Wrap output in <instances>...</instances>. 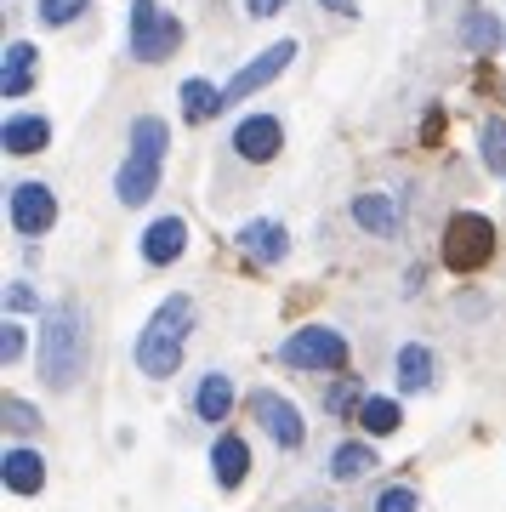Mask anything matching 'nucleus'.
I'll use <instances>...</instances> for the list:
<instances>
[{"instance_id":"25","label":"nucleus","mask_w":506,"mask_h":512,"mask_svg":"<svg viewBox=\"0 0 506 512\" xmlns=\"http://www.w3.org/2000/svg\"><path fill=\"white\" fill-rule=\"evenodd\" d=\"M86 6H91V0H40V18L52 23V29H63V23H74Z\"/></svg>"},{"instance_id":"27","label":"nucleus","mask_w":506,"mask_h":512,"mask_svg":"<svg viewBox=\"0 0 506 512\" xmlns=\"http://www.w3.org/2000/svg\"><path fill=\"white\" fill-rule=\"evenodd\" d=\"M0 359H6V365H18L23 359V325H12V319L0 325Z\"/></svg>"},{"instance_id":"5","label":"nucleus","mask_w":506,"mask_h":512,"mask_svg":"<svg viewBox=\"0 0 506 512\" xmlns=\"http://www.w3.org/2000/svg\"><path fill=\"white\" fill-rule=\"evenodd\" d=\"M182 46V23L160 12L154 0H131V57L137 63H160Z\"/></svg>"},{"instance_id":"3","label":"nucleus","mask_w":506,"mask_h":512,"mask_svg":"<svg viewBox=\"0 0 506 512\" xmlns=\"http://www.w3.org/2000/svg\"><path fill=\"white\" fill-rule=\"evenodd\" d=\"M80 308L74 302H57L52 313H46V325H40V376H46V387H57V393H69L74 376H80Z\"/></svg>"},{"instance_id":"9","label":"nucleus","mask_w":506,"mask_h":512,"mask_svg":"<svg viewBox=\"0 0 506 512\" xmlns=\"http://www.w3.org/2000/svg\"><path fill=\"white\" fill-rule=\"evenodd\" d=\"M279 148H285V126H279L273 114H251V120H239V131H234V154H239V160L268 165Z\"/></svg>"},{"instance_id":"17","label":"nucleus","mask_w":506,"mask_h":512,"mask_svg":"<svg viewBox=\"0 0 506 512\" xmlns=\"http://www.w3.org/2000/svg\"><path fill=\"white\" fill-rule=\"evenodd\" d=\"M194 410H199V421H228V410H234V382L222 370H211L194 393Z\"/></svg>"},{"instance_id":"15","label":"nucleus","mask_w":506,"mask_h":512,"mask_svg":"<svg viewBox=\"0 0 506 512\" xmlns=\"http://www.w3.org/2000/svg\"><path fill=\"white\" fill-rule=\"evenodd\" d=\"M6 490L12 495H40L46 490V461L35 450H6Z\"/></svg>"},{"instance_id":"7","label":"nucleus","mask_w":506,"mask_h":512,"mask_svg":"<svg viewBox=\"0 0 506 512\" xmlns=\"http://www.w3.org/2000/svg\"><path fill=\"white\" fill-rule=\"evenodd\" d=\"M290 57H296V40H273L268 52L251 57V63H245V69H239L228 86H222V97H228V103H245V97H256L262 86H273V80L290 69Z\"/></svg>"},{"instance_id":"14","label":"nucleus","mask_w":506,"mask_h":512,"mask_svg":"<svg viewBox=\"0 0 506 512\" xmlns=\"http://www.w3.org/2000/svg\"><path fill=\"white\" fill-rule=\"evenodd\" d=\"M35 46H29V40H12V46H6V69H0V92L6 97H23L29 92V86H35Z\"/></svg>"},{"instance_id":"12","label":"nucleus","mask_w":506,"mask_h":512,"mask_svg":"<svg viewBox=\"0 0 506 512\" xmlns=\"http://www.w3.org/2000/svg\"><path fill=\"white\" fill-rule=\"evenodd\" d=\"M239 245H245V256H256V262H285V251H290V234L279 228V222H245L239 228Z\"/></svg>"},{"instance_id":"28","label":"nucleus","mask_w":506,"mask_h":512,"mask_svg":"<svg viewBox=\"0 0 506 512\" xmlns=\"http://www.w3.org/2000/svg\"><path fill=\"white\" fill-rule=\"evenodd\" d=\"M35 421H40V416L18 399V393H6V427H35Z\"/></svg>"},{"instance_id":"18","label":"nucleus","mask_w":506,"mask_h":512,"mask_svg":"<svg viewBox=\"0 0 506 512\" xmlns=\"http://www.w3.org/2000/svg\"><path fill=\"white\" fill-rule=\"evenodd\" d=\"M353 222L387 239V234H398V205L387 200V194H359V200H353Z\"/></svg>"},{"instance_id":"8","label":"nucleus","mask_w":506,"mask_h":512,"mask_svg":"<svg viewBox=\"0 0 506 512\" xmlns=\"http://www.w3.org/2000/svg\"><path fill=\"white\" fill-rule=\"evenodd\" d=\"M52 222H57L52 188H46V183H18V188H12V228H18V234L40 239Z\"/></svg>"},{"instance_id":"29","label":"nucleus","mask_w":506,"mask_h":512,"mask_svg":"<svg viewBox=\"0 0 506 512\" xmlns=\"http://www.w3.org/2000/svg\"><path fill=\"white\" fill-rule=\"evenodd\" d=\"M6 308H12V313L35 308V296H29V285H23V279H12V285H6Z\"/></svg>"},{"instance_id":"19","label":"nucleus","mask_w":506,"mask_h":512,"mask_svg":"<svg viewBox=\"0 0 506 512\" xmlns=\"http://www.w3.org/2000/svg\"><path fill=\"white\" fill-rule=\"evenodd\" d=\"M228 109V97L217 92V86H211V80H188V86H182V114H188V120H211V114H222Z\"/></svg>"},{"instance_id":"1","label":"nucleus","mask_w":506,"mask_h":512,"mask_svg":"<svg viewBox=\"0 0 506 512\" xmlns=\"http://www.w3.org/2000/svg\"><path fill=\"white\" fill-rule=\"evenodd\" d=\"M165 148H171V131H165V120L143 114V120L131 126V154H126V165H120V177H114V194H120V205H148L154 194H160Z\"/></svg>"},{"instance_id":"30","label":"nucleus","mask_w":506,"mask_h":512,"mask_svg":"<svg viewBox=\"0 0 506 512\" xmlns=\"http://www.w3.org/2000/svg\"><path fill=\"white\" fill-rule=\"evenodd\" d=\"M245 6H251V18H273V12H279L285 0H245Z\"/></svg>"},{"instance_id":"31","label":"nucleus","mask_w":506,"mask_h":512,"mask_svg":"<svg viewBox=\"0 0 506 512\" xmlns=\"http://www.w3.org/2000/svg\"><path fill=\"white\" fill-rule=\"evenodd\" d=\"M325 6H330V12H342V18L353 12V0H325Z\"/></svg>"},{"instance_id":"26","label":"nucleus","mask_w":506,"mask_h":512,"mask_svg":"<svg viewBox=\"0 0 506 512\" xmlns=\"http://www.w3.org/2000/svg\"><path fill=\"white\" fill-rule=\"evenodd\" d=\"M421 501H416V490H404V484H393V490H381V501H376V512H416Z\"/></svg>"},{"instance_id":"10","label":"nucleus","mask_w":506,"mask_h":512,"mask_svg":"<svg viewBox=\"0 0 506 512\" xmlns=\"http://www.w3.org/2000/svg\"><path fill=\"white\" fill-rule=\"evenodd\" d=\"M251 410H256V421H262V427L273 433V444L296 450V444L308 439V427H302V410H296L290 399H279V393H256Z\"/></svg>"},{"instance_id":"22","label":"nucleus","mask_w":506,"mask_h":512,"mask_svg":"<svg viewBox=\"0 0 506 512\" xmlns=\"http://www.w3.org/2000/svg\"><path fill=\"white\" fill-rule=\"evenodd\" d=\"M359 421H364V433H398L404 410H398V399H364L359 404Z\"/></svg>"},{"instance_id":"4","label":"nucleus","mask_w":506,"mask_h":512,"mask_svg":"<svg viewBox=\"0 0 506 512\" xmlns=\"http://www.w3.org/2000/svg\"><path fill=\"white\" fill-rule=\"evenodd\" d=\"M489 251H495V228H489V217H478V211H455L450 228H444V268H455V274H472V268H484Z\"/></svg>"},{"instance_id":"24","label":"nucleus","mask_w":506,"mask_h":512,"mask_svg":"<svg viewBox=\"0 0 506 512\" xmlns=\"http://www.w3.org/2000/svg\"><path fill=\"white\" fill-rule=\"evenodd\" d=\"M461 35H467L472 52H495V46H501V23L489 18V12H467V29H461Z\"/></svg>"},{"instance_id":"20","label":"nucleus","mask_w":506,"mask_h":512,"mask_svg":"<svg viewBox=\"0 0 506 512\" xmlns=\"http://www.w3.org/2000/svg\"><path fill=\"white\" fill-rule=\"evenodd\" d=\"M427 382H433V353L416 348V342L398 348V387H404V393H421Z\"/></svg>"},{"instance_id":"21","label":"nucleus","mask_w":506,"mask_h":512,"mask_svg":"<svg viewBox=\"0 0 506 512\" xmlns=\"http://www.w3.org/2000/svg\"><path fill=\"white\" fill-rule=\"evenodd\" d=\"M370 467H376V450H370V444H342V450L330 456V478H342V484L364 478Z\"/></svg>"},{"instance_id":"6","label":"nucleus","mask_w":506,"mask_h":512,"mask_svg":"<svg viewBox=\"0 0 506 512\" xmlns=\"http://www.w3.org/2000/svg\"><path fill=\"white\" fill-rule=\"evenodd\" d=\"M285 365H296V370H342V365H347L342 330H330V325L296 330V336L285 342Z\"/></svg>"},{"instance_id":"16","label":"nucleus","mask_w":506,"mask_h":512,"mask_svg":"<svg viewBox=\"0 0 506 512\" xmlns=\"http://www.w3.org/2000/svg\"><path fill=\"white\" fill-rule=\"evenodd\" d=\"M245 467H251V450H245V439H217V450H211V473H217L222 490H234V484H245Z\"/></svg>"},{"instance_id":"32","label":"nucleus","mask_w":506,"mask_h":512,"mask_svg":"<svg viewBox=\"0 0 506 512\" xmlns=\"http://www.w3.org/2000/svg\"><path fill=\"white\" fill-rule=\"evenodd\" d=\"M501 92H506V86H501Z\"/></svg>"},{"instance_id":"13","label":"nucleus","mask_w":506,"mask_h":512,"mask_svg":"<svg viewBox=\"0 0 506 512\" xmlns=\"http://www.w3.org/2000/svg\"><path fill=\"white\" fill-rule=\"evenodd\" d=\"M0 143H6V154H40V148L52 143V126L40 114H12L6 131H0Z\"/></svg>"},{"instance_id":"11","label":"nucleus","mask_w":506,"mask_h":512,"mask_svg":"<svg viewBox=\"0 0 506 512\" xmlns=\"http://www.w3.org/2000/svg\"><path fill=\"white\" fill-rule=\"evenodd\" d=\"M182 251H188V222H182V217H160V222L143 234V256L154 262V268L177 262Z\"/></svg>"},{"instance_id":"2","label":"nucleus","mask_w":506,"mask_h":512,"mask_svg":"<svg viewBox=\"0 0 506 512\" xmlns=\"http://www.w3.org/2000/svg\"><path fill=\"white\" fill-rule=\"evenodd\" d=\"M188 325H194V302H188V296L160 302L154 319H148V330H143V342H137V370H143V376H177Z\"/></svg>"},{"instance_id":"23","label":"nucleus","mask_w":506,"mask_h":512,"mask_svg":"<svg viewBox=\"0 0 506 512\" xmlns=\"http://www.w3.org/2000/svg\"><path fill=\"white\" fill-rule=\"evenodd\" d=\"M478 154H484L489 171H506V120H484V131H478Z\"/></svg>"}]
</instances>
